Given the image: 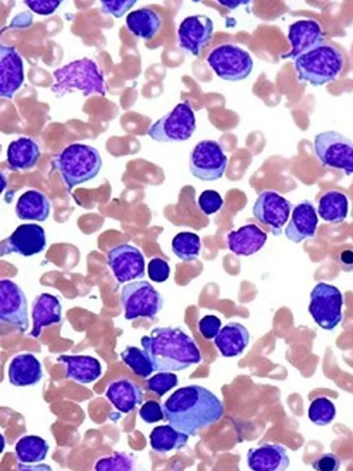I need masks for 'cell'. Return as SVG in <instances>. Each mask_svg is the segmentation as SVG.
Segmentation results:
<instances>
[{"label": "cell", "mask_w": 353, "mask_h": 471, "mask_svg": "<svg viewBox=\"0 0 353 471\" xmlns=\"http://www.w3.org/2000/svg\"><path fill=\"white\" fill-rule=\"evenodd\" d=\"M196 127L191 104L185 100L152 124L147 134L159 142H181L188 140Z\"/></svg>", "instance_id": "cell-6"}, {"label": "cell", "mask_w": 353, "mask_h": 471, "mask_svg": "<svg viewBox=\"0 0 353 471\" xmlns=\"http://www.w3.org/2000/svg\"><path fill=\"white\" fill-rule=\"evenodd\" d=\"M107 261L119 283L142 278L145 276V260L135 247L123 243L109 249Z\"/></svg>", "instance_id": "cell-14"}, {"label": "cell", "mask_w": 353, "mask_h": 471, "mask_svg": "<svg viewBox=\"0 0 353 471\" xmlns=\"http://www.w3.org/2000/svg\"><path fill=\"white\" fill-rule=\"evenodd\" d=\"M268 239L267 233L255 224H248L227 236L228 249L236 256H249L259 251Z\"/></svg>", "instance_id": "cell-21"}, {"label": "cell", "mask_w": 353, "mask_h": 471, "mask_svg": "<svg viewBox=\"0 0 353 471\" xmlns=\"http://www.w3.org/2000/svg\"><path fill=\"white\" fill-rule=\"evenodd\" d=\"M343 64L342 52L335 45L323 41L296 57L294 67L300 82L317 86L334 80Z\"/></svg>", "instance_id": "cell-3"}, {"label": "cell", "mask_w": 353, "mask_h": 471, "mask_svg": "<svg viewBox=\"0 0 353 471\" xmlns=\"http://www.w3.org/2000/svg\"><path fill=\"white\" fill-rule=\"evenodd\" d=\"M24 80L23 61L14 46L0 45V96L11 99Z\"/></svg>", "instance_id": "cell-18"}, {"label": "cell", "mask_w": 353, "mask_h": 471, "mask_svg": "<svg viewBox=\"0 0 353 471\" xmlns=\"http://www.w3.org/2000/svg\"><path fill=\"white\" fill-rule=\"evenodd\" d=\"M343 303V295L339 289L321 282L310 293L308 311L319 326L332 330L342 320Z\"/></svg>", "instance_id": "cell-10"}, {"label": "cell", "mask_w": 353, "mask_h": 471, "mask_svg": "<svg viewBox=\"0 0 353 471\" xmlns=\"http://www.w3.org/2000/svg\"><path fill=\"white\" fill-rule=\"evenodd\" d=\"M221 5L230 9H234L241 4L249 3V1H217Z\"/></svg>", "instance_id": "cell-46"}, {"label": "cell", "mask_w": 353, "mask_h": 471, "mask_svg": "<svg viewBox=\"0 0 353 471\" xmlns=\"http://www.w3.org/2000/svg\"><path fill=\"white\" fill-rule=\"evenodd\" d=\"M141 418L147 423H154L164 418L161 405L155 401H146L139 410Z\"/></svg>", "instance_id": "cell-41"}, {"label": "cell", "mask_w": 353, "mask_h": 471, "mask_svg": "<svg viewBox=\"0 0 353 471\" xmlns=\"http://www.w3.org/2000/svg\"><path fill=\"white\" fill-rule=\"evenodd\" d=\"M292 204L273 191L261 192L253 207L252 213L261 223L269 227L274 236H279L288 221Z\"/></svg>", "instance_id": "cell-12"}, {"label": "cell", "mask_w": 353, "mask_h": 471, "mask_svg": "<svg viewBox=\"0 0 353 471\" xmlns=\"http://www.w3.org/2000/svg\"><path fill=\"white\" fill-rule=\"evenodd\" d=\"M201 248L200 237L192 232L178 233L172 240V252L183 261L195 260L199 255Z\"/></svg>", "instance_id": "cell-33"}, {"label": "cell", "mask_w": 353, "mask_h": 471, "mask_svg": "<svg viewBox=\"0 0 353 471\" xmlns=\"http://www.w3.org/2000/svg\"><path fill=\"white\" fill-rule=\"evenodd\" d=\"M336 416L333 403L324 396L315 398L308 409V417L316 425L324 426L330 423Z\"/></svg>", "instance_id": "cell-35"}, {"label": "cell", "mask_w": 353, "mask_h": 471, "mask_svg": "<svg viewBox=\"0 0 353 471\" xmlns=\"http://www.w3.org/2000/svg\"><path fill=\"white\" fill-rule=\"evenodd\" d=\"M312 465L318 471H337L341 466V459L334 453H324L319 455Z\"/></svg>", "instance_id": "cell-42"}, {"label": "cell", "mask_w": 353, "mask_h": 471, "mask_svg": "<svg viewBox=\"0 0 353 471\" xmlns=\"http://www.w3.org/2000/svg\"><path fill=\"white\" fill-rule=\"evenodd\" d=\"M170 268L163 258L156 257L150 260L148 265V273L150 279L155 282H163L170 276Z\"/></svg>", "instance_id": "cell-39"}, {"label": "cell", "mask_w": 353, "mask_h": 471, "mask_svg": "<svg viewBox=\"0 0 353 471\" xmlns=\"http://www.w3.org/2000/svg\"><path fill=\"white\" fill-rule=\"evenodd\" d=\"M134 458L125 452H115L112 456L101 458L94 466L97 471H129L134 470Z\"/></svg>", "instance_id": "cell-36"}, {"label": "cell", "mask_w": 353, "mask_h": 471, "mask_svg": "<svg viewBox=\"0 0 353 471\" xmlns=\"http://www.w3.org/2000/svg\"><path fill=\"white\" fill-rule=\"evenodd\" d=\"M214 31L212 20L205 15H194L185 18L177 30L180 48L194 56L211 40Z\"/></svg>", "instance_id": "cell-16"}, {"label": "cell", "mask_w": 353, "mask_h": 471, "mask_svg": "<svg viewBox=\"0 0 353 471\" xmlns=\"http://www.w3.org/2000/svg\"><path fill=\"white\" fill-rule=\"evenodd\" d=\"M221 326V320L214 315H206L199 322V331L206 339L215 338L220 331Z\"/></svg>", "instance_id": "cell-43"}, {"label": "cell", "mask_w": 353, "mask_h": 471, "mask_svg": "<svg viewBox=\"0 0 353 471\" xmlns=\"http://www.w3.org/2000/svg\"><path fill=\"white\" fill-rule=\"evenodd\" d=\"M62 1L59 0H28L24 3L35 13L41 15L52 14L59 6Z\"/></svg>", "instance_id": "cell-44"}, {"label": "cell", "mask_w": 353, "mask_h": 471, "mask_svg": "<svg viewBox=\"0 0 353 471\" xmlns=\"http://www.w3.org/2000/svg\"><path fill=\"white\" fill-rule=\"evenodd\" d=\"M46 238L44 229L37 224H23L1 242V256L17 253L31 256L44 250Z\"/></svg>", "instance_id": "cell-15"}, {"label": "cell", "mask_w": 353, "mask_h": 471, "mask_svg": "<svg viewBox=\"0 0 353 471\" xmlns=\"http://www.w3.org/2000/svg\"><path fill=\"white\" fill-rule=\"evenodd\" d=\"M314 148L323 166L353 174V142L341 133L328 131L317 134Z\"/></svg>", "instance_id": "cell-8"}, {"label": "cell", "mask_w": 353, "mask_h": 471, "mask_svg": "<svg viewBox=\"0 0 353 471\" xmlns=\"http://www.w3.org/2000/svg\"><path fill=\"white\" fill-rule=\"evenodd\" d=\"M52 75L56 82L51 90L58 97L74 88L83 91L85 97L92 94L105 95L107 89L103 73L90 59L85 57L73 61L56 69Z\"/></svg>", "instance_id": "cell-4"}, {"label": "cell", "mask_w": 353, "mask_h": 471, "mask_svg": "<svg viewBox=\"0 0 353 471\" xmlns=\"http://www.w3.org/2000/svg\"><path fill=\"white\" fill-rule=\"evenodd\" d=\"M57 360L65 366V376L79 383H90L101 374L100 362L90 356L61 355Z\"/></svg>", "instance_id": "cell-23"}, {"label": "cell", "mask_w": 353, "mask_h": 471, "mask_svg": "<svg viewBox=\"0 0 353 471\" xmlns=\"http://www.w3.org/2000/svg\"><path fill=\"white\" fill-rule=\"evenodd\" d=\"M49 445L42 438L28 435L21 438L15 445V453L20 462L31 463L45 459Z\"/></svg>", "instance_id": "cell-32"}, {"label": "cell", "mask_w": 353, "mask_h": 471, "mask_svg": "<svg viewBox=\"0 0 353 471\" xmlns=\"http://www.w3.org/2000/svg\"><path fill=\"white\" fill-rule=\"evenodd\" d=\"M149 354L154 371L183 370L201 361V355L193 339L176 327H157L150 336L141 339Z\"/></svg>", "instance_id": "cell-2"}, {"label": "cell", "mask_w": 353, "mask_h": 471, "mask_svg": "<svg viewBox=\"0 0 353 471\" xmlns=\"http://www.w3.org/2000/svg\"><path fill=\"white\" fill-rule=\"evenodd\" d=\"M347 212V198L340 191H328L319 200L318 213L326 222L341 223L346 218Z\"/></svg>", "instance_id": "cell-30"}, {"label": "cell", "mask_w": 353, "mask_h": 471, "mask_svg": "<svg viewBox=\"0 0 353 471\" xmlns=\"http://www.w3.org/2000/svg\"><path fill=\"white\" fill-rule=\"evenodd\" d=\"M125 21L130 32L145 40L153 39L162 26L160 14L149 8H139L130 12L127 15Z\"/></svg>", "instance_id": "cell-28"}, {"label": "cell", "mask_w": 353, "mask_h": 471, "mask_svg": "<svg viewBox=\"0 0 353 471\" xmlns=\"http://www.w3.org/2000/svg\"><path fill=\"white\" fill-rule=\"evenodd\" d=\"M42 376L41 363L32 354H19L13 358L9 365V382L14 386L35 385Z\"/></svg>", "instance_id": "cell-24"}, {"label": "cell", "mask_w": 353, "mask_h": 471, "mask_svg": "<svg viewBox=\"0 0 353 471\" xmlns=\"http://www.w3.org/2000/svg\"><path fill=\"white\" fill-rule=\"evenodd\" d=\"M207 61L218 77L231 81L247 78L253 67L249 52L232 43L214 47L210 52Z\"/></svg>", "instance_id": "cell-7"}, {"label": "cell", "mask_w": 353, "mask_h": 471, "mask_svg": "<svg viewBox=\"0 0 353 471\" xmlns=\"http://www.w3.org/2000/svg\"><path fill=\"white\" fill-rule=\"evenodd\" d=\"M339 262L343 271H353V250L345 249L339 256Z\"/></svg>", "instance_id": "cell-45"}, {"label": "cell", "mask_w": 353, "mask_h": 471, "mask_svg": "<svg viewBox=\"0 0 353 471\" xmlns=\"http://www.w3.org/2000/svg\"><path fill=\"white\" fill-rule=\"evenodd\" d=\"M105 396L123 413H129L143 402L140 387L128 378H119L108 387Z\"/></svg>", "instance_id": "cell-25"}, {"label": "cell", "mask_w": 353, "mask_h": 471, "mask_svg": "<svg viewBox=\"0 0 353 471\" xmlns=\"http://www.w3.org/2000/svg\"><path fill=\"white\" fill-rule=\"evenodd\" d=\"M318 217L314 205L304 200L294 208L291 219L285 229L288 239L299 243L314 236L318 224Z\"/></svg>", "instance_id": "cell-20"}, {"label": "cell", "mask_w": 353, "mask_h": 471, "mask_svg": "<svg viewBox=\"0 0 353 471\" xmlns=\"http://www.w3.org/2000/svg\"><path fill=\"white\" fill-rule=\"evenodd\" d=\"M249 341L250 334L247 328L234 322L225 325L214 338V344L225 357L241 354Z\"/></svg>", "instance_id": "cell-26"}, {"label": "cell", "mask_w": 353, "mask_h": 471, "mask_svg": "<svg viewBox=\"0 0 353 471\" xmlns=\"http://www.w3.org/2000/svg\"><path fill=\"white\" fill-rule=\"evenodd\" d=\"M102 12L119 18L136 3V0H102Z\"/></svg>", "instance_id": "cell-40"}, {"label": "cell", "mask_w": 353, "mask_h": 471, "mask_svg": "<svg viewBox=\"0 0 353 471\" xmlns=\"http://www.w3.org/2000/svg\"><path fill=\"white\" fill-rule=\"evenodd\" d=\"M70 191L74 186L92 180L99 173L102 160L94 147L74 143L65 147L52 162Z\"/></svg>", "instance_id": "cell-5"}, {"label": "cell", "mask_w": 353, "mask_h": 471, "mask_svg": "<svg viewBox=\"0 0 353 471\" xmlns=\"http://www.w3.org/2000/svg\"><path fill=\"white\" fill-rule=\"evenodd\" d=\"M247 463L254 471H283L289 466L290 459L281 445L262 443L249 449Z\"/></svg>", "instance_id": "cell-19"}, {"label": "cell", "mask_w": 353, "mask_h": 471, "mask_svg": "<svg viewBox=\"0 0 353 471\" xmlns=\"http://www.w3.org/2000/svg\"><path fill=\"white\" fill-rule=\"evenodd\" d=\"M163 410L170 425L191 436L219 421L224 412L220 399L197 385L176 390L166 399Z\"/></svg>", "instance_id": "cell-1"}, {"label": "cell", "mask_w": 353, "mask_h": 471, "mask_svg": "<svg viewBox=\"0 0 353 471\" xmlns=\"http://www.w3.org/2000/svg\"><path fill=\"white\" fill-rule=\"evenodd\" d=\"M149 437L152 449L156 452L165 453L185 447L189 435L169 424L155 427Z\"/></svg>", "instance_id": "cell-31"}, {"label": "cell", "mask_w": 353, "mask_h": 471, "mask_svg": "<svg viewBox=\"0 0 353 471\" xmlns=\"http://www.w3.org/2000/svg\"><path fill=\"white\" fill-rule=\"evenodd\" d=\"M32 329L30 336L38 338L43 327H48L61 320V305L59 299L48 293H42L36 297L32 305Z\"/></svg>", "instance_id": "cell-22"}, {"label": "cell", "mask_w": 353, "mask_h": 471, "mask_svg": "<svg viewBox=\"0 0 353 471\" xmlns=\"http://www.w3.org/2000/svg\"><path fill=\"white\" fill-rule=\"evenodd\" d=\"M0 319L21 332L29 327L28 302L22 289L13 281H0Z\"/></svg>", "instance_id": "cell-13"}, {"label": "cell", "mask_w": 353, "mask_h": 471, "mask_svg": "<svg viewBox=\"0 0 353 471\" xmlns=\"http://www.w3.org/2000/svg\"><path fill=\"white\" fill-rule=\"evenodd\" d=\"M121 301L124 317L132 320L139 317L152 319L161 311L163 300L148 281H135L123 287Z\"/></svg>", "instance_id": "cell-9"}, {"label": "cell", "mask_w": 353, "mask_h": 471, "mask_svg": "<svg viewBox=\"0 0 353 471\" xmlns=\"http://www.w3.org/2000/svg\"><path fill=\"white\" fill-rule=\"evenodd\" d=\"M120 355L123 362L139 376L147 378L154 372L152 361L144 349L128 346Z\"/></svg>", "instance_id": "cell-34"}, {"label": "cell", "mask_w": 353, "mask_h": 471, "mask_svg": "<svg viewBox=\"0 0 353 471\" xmlns=\"http://www.w3.org/2000/svg\"><path fill=\"white\" fill-rule=\"evenodd\" d=\"M148 388L159 397L174 387L178 384L176 374L169 372H161L156 374L147 381Z\"/></svg>", "instance_id": "cell-37"}, {"label": "cell", "mask_w": 353, "mask_h": 471, "mask_svg": "<svg viewBox=\"0 0 353 471\" xmlns=\"http://www.w3.org/2000/svg\"><path fill=\"white\" fill-rule=\"evenodd\" d=\"M288 38L292 50L282 57L294 59L324 41L321 24L314 19L299 20L289 26Z\"/></svg>", "instance_id": "cell-17"}, {"label": "cell", "mask_w": 353, "mask_h": 471, "mask_svg": "<svg viewBox=\"0 0 353 471\" xmlns=\"http://www.w3.org/2000/svg\"><path fill=\"white\" fill-rule=\"evenodd\" d=\"M198 204L203 213L209 215L220 210L223 204V200L217 191L208 189L203 191L199 195Z\"/></svg>", "instance_id": "cell-38"}, {"label": "cell", "mask_w": 353, "mask_h": 471, "mask_svg": "<svg viewBox=\"0 0 353 471\" xmlns=\"http://www.w3.org/2000/svg\"><path fill=\"white\" fill-rule=\"evenodd\" d=\"M50 204L47 197L36 190H28L18 199L15 211L21 220L43 222L50 214Z\"/></svg>", "instance_id": "cell-29"}, {"label": "cell", "mask_w": 353, "mask_h": 471, "mask_svg": "<svg viewBox=\"0 0 353 471\" xmlns=\"http://www.w3.org/2000/svg\"><path fill=\"white\" fill-rule=\"evenodd\" d=\"M227 164L228 157L223 148L215 140L200 141L190 154V171L193 176L203 181H214L221 178L225 171Z\"/></svg>", "instance_id": "cell-11"}, {"label": "cell", "mask_w": 353, "mask_h": 471, "mask_svg": "<svg viewBox=\"0 0 353 471\" xmlns=\"http://www.w3.org/2000/svg\"><path fill=\"white\" fill-rule=\"evenodd\" d=\"M41 155L39 145L30 137H19L11 142L7 151V162L12 171L30 169Z\"/></svg>", "instance_id": "cell-27"}]
</instances>
